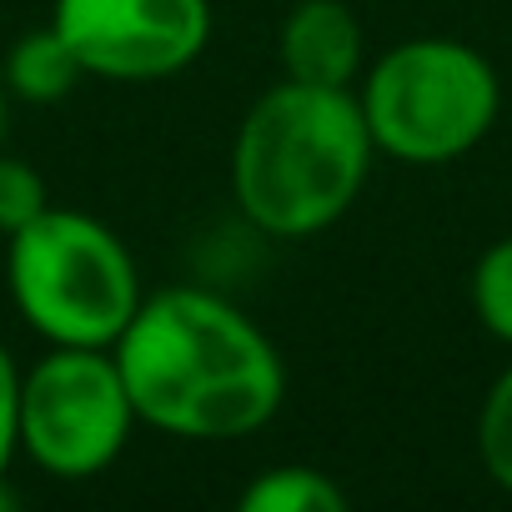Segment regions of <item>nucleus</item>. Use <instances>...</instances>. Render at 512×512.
<instances>
[{"mask_svg": "<svg viewBox=\"0 0 512 512\" xmlns=\"http://www.w3.org/2000/svg\"><path fill=\"white\" fill-rule=\"evenodd\" d=\"M111 352L136 417L181 442L251 437L287 397V367L272 337L201 287L141 297Z\"/></svg>", "mask_w": 512, "mask_h": 512, "instance_id": "f257e3e1", "label": "nucleus"}, {"mask_svg": "<svg viewBox=\"0 0 512 512\" xmlns=\"http://www.w3.org/2000/svg\"><path fill=\"white\" fill-rule=\"evenodd\" d=\"M372 161L377 146L357 91L282 76L236 126L231 196L256 231L307 241L357 206Z\"/></svg>", "mask_w": 512, "mask_h": 512, "instance_id": "f03ea898", "label": "nucleus"}, {"mask_svg": "<svg viewBox=\"0 0 512 512\" xmlns=\"http://www.w3.org/2000/svg\"><path fill=\"white\" fill-rule=\"evenodd\" d=\"M6 287L21 322L51 347H116L146 297L126 241L66 206H46L6 236Z\"/></svg>", "mask_w": 512, "mask_h": 512, "instance_id": "7ed1b4c3", "label": "nucleus"}, {"mask_svg": "<svg viewBox=\"0 0 512 512\" xmlns=\"http://www.w3.org/2000/svg\"><path fill=\"white\" fill-rule=\"evenodd\" d=\"M362 116L377 156L402 166H447L487 141L502 116L492 61L452 36H412L362 71Z\"/></svg>", "mask_w": 512, "mask_h": 512, "instance_id": "20e7f679", "label": "nucleus"}, {"mask_svg": "<svg viewBox=\"0 0 512 512\" xmlns=\"http://www.w3.org/2000/svg\"><path fill=\"white\" fill-rule=\"evenodd\" d=\"M136 422L111 347H51L21 372V452L61 482L106 472Z\"/></svg>", "mask_w": 512, "mask_h": 512, "instance_id": "39448f33", "label": "nucleus"}, {"mask_svg": "<svg viewBox=\"0 0 512 512\" xmlns=\"http://www.w3.org/2000/svg\"><path fill=\"white\" fill-rule=\"evenodd\" d=\"M51 26L96 81H166L206 51L211 0H56Z\"/></svg>", "mask_w": 512, "mask_h": 512, "instance_id": "423d86ee", "label": "nucleus"}, {"mask_svg": "<svg viewBox=\"0 0 512 512\" xmlns=\"http://www.w3.org/2000/svg\"><path fill=\"white\" fill-rule=\"evenodd\" d=\"M287 81L352 91L367 71V36L347 0H297L277 31Z\"/></svg>", "mask_w": 512, "mask_h": 512, "instance_id": "0eeeda50", "label": "nucleus"}, {"mask_svg": "<svg viewBox=\"0 0 512 512\" xmlns=\"http://www.w3.org/2000/svg\"><path fill=\"white\" fill-rule=\"evenodd\" d=\"M81 76L86 71H81L76 51L66 46V36L56 26L26 31L6 51V61H0V81H6V91L16 101H26V106H56V101H66Z\"/></svg>", "mask_w": 512, "mask_h": 512, "instance_id": "6e6552de", "label": "nucleus"}, {"mask_svg": "<svg viewBox=\"0 0 512 512\" xmlns=\"http://www.w3.org/2000/svg\"><path fill=\"white\" fill-rule=\"evenodd\" d=\"M236 507H246V512H342L347 492L332 472L307 467V462H287V467L256 472L241 487Z\"/></svg>", "mask_w": 512, "mask_h": 512, "instance_id": "1a4fd4ad", "label": "nucleus"}, {"mask_svg": "<svg viewBox=\"0 0 512 512\" xmlns=\"http://www.w3.org/2000/svg\"><path fill=\"white\" fill-rule=\"evenodd\" d=\"M467 292H472L477 322H482L502 347H512V236L492 241V246L477 256Z\"/></svg>", "mask_w": 512, "mask_h": 512, "instance_id": "9d476101", "label": "nucleus"}, {"mask_svg": "<svg viewBox=\"0 0 512 512\" xmlns=\"http://www.w3.org/2000/svg\"><path fill=\"white\" fill-rule=\"evenodd\" d=\"M477 457H482V472L502 492H512V362L497 372V382L482 397V412H477Z\"/></svg>", "mask_w": 512, "mask_h": 512, "instance_id": "9b49d317", "label": "nucleus"}, {"mask_svg": "<svg viewBox=\"0 0 512 512\" xmlns=\"http://www.w3.org/2000/svg\"><path fill=\"white\" fill-rule=\"evenodd\" d=\"M46 206H51L46 176H41L31 161L6 156V146H0V236L21 231V226L36 221Z\"/></svg>", "mask_w": 512, "mask_h": 512, "instance_id": "f8f14e48", "label": "nucleus"}, {"mask_svg": "<svg viewBox=\"0 0 512 512\" xmlns=\"http://www.w3.org/2000/svg\"><path fill=\"white\" fill-rule=\"evenodd\" d=\"M16 457H21V367L0 342V512L16 507V492L6 487Z\"/></svg>", "mask_w": 512, "mask_h": 512, "instance_id": "ddd939ff", "label": "nucleus"}, {"mask_svg": "<svg viewBox=\"0 0 512 512\" xmlns=\"http://www.w3.org/2000/svg\"><path fill=\"white\" fill-rule=\"evenodd\" d=\"M6 131H11V91L0 81V146H6Z\"/></svg>", "mask_w": 512, "mask_h": 512, "instance_id": "4468645a", "label": "nucleus"}]
</instances>
